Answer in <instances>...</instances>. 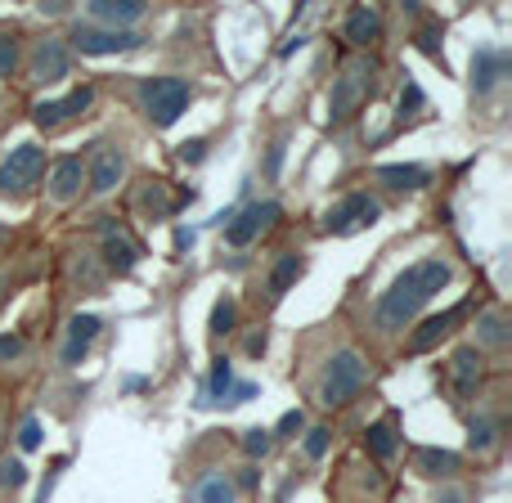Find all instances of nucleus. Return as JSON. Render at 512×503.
<instances>
[{"mask_svg": "<svg viewBox=\"0 0 512 503\" xmlns=\"http://www.w3.org/2000/svg\"><path fill=\"white\" fill-rule=\"evenodd\" d=\"M450 279H454V270L441 261V256H427V261H414L409 270H400L396 279H391V288L378 297V306H373L378 328L382 333H400V328H405Z\"/></svg>", "mask_w": 512, "mask_h": 503, "instance_id": "1", "label": "nucleus"}, {"mask_svg": "<svg viewBox=\"0 0 512 503\" xmlns=\"http://www.w3.org/2000/svg\"><path fill=\"white\" fill-rule=\"evenodd\" d=\"M364 382H369V360H364L355 346H342V351L328 360V369H324V382H319V405L324 409L351 405V400L364 391Z\"/></svg>", "mask_w": 512, "mask_h": 503, "instance_id": "2", "label": "nucleus"}, {"mask_svg": "<svg viewBox=\"0 0 512 503\" xmlns=\"http://www.w3.org/2000/svg\"><path fill=\"white\" fill-rule=\"evenodd\" d=\"M189 99H194V86H189L185 77H149L140 86V104H144V113H149V122L158 126V131H167V126L180 122V113L189 108Z\"/></svg>", "mask_w": 512, "mask_h": 503, "instance_id": "3", "label": "nucleus"}, {"mask_svg": "<svg viewBox=\"0 0 512 503\" xmlns=\"http://www.w3.org/2000/svg\"><path fill=\"white\" fill-rule=\"evenodd\" d=\"M41 176H45V149L27 140L18 149H9V158L0 162V194L23 198L41 185Z\"/></svg>", "mask_w": 512, "mask_h": 503, "instance_id": "4", "label": "nucleus"}, {"mask_svg": "<svg viewBox=\"0 0 512 503\" xmlns=\"http://www.w3.org/2000/svg\"><path fill=\"white\" fill-rule=\"evenodd\" d=\"M378 216H382V203H378V198H369L364 189H355V194H346L342 203L324 212V230H328V234H342V239H346V234L369 230Z\"/></svg>", "mask_w": 512, "mask_h": 503, "instance_id": "5", "label": "nucleus"}, {"mask_svg": "<svg viewBox=\"0 0 512 503\" xmlns=\"http://www.w3.org/2000/svg\"><path fill=\"white\" fill-rule=\"evenodd\" d=\"M68 41H72V50H81V54H90V59H99V54L140 50L144 36H140V32H113V27H95V23H77Z\"/></svg>", "mask_w": 512, "mask_h": 503, "instance_id": "6", "label": "nucleus"}, {"mask_svg": "<svg viewBox=\"0 0 512 503\" xmlns=\"http://www.w3.org/2000/svg\"><path fill=\"white\" fill-rule=\"evenodd\" d=\"M373 90V63H351L342 77L333 81V99H328V113L333 122H346V117L360 108V99Z\"/></svg>", "mask_w": 512, "mask_h": 503, "instance_id": "7", "label": "nucleus"}, {"mask_svg": "<svg viewBox=\"0 0 512 503\" xmlns=\"http://www.w3.org/2000/svg\"><path fill=\"white\" fill-rule=\"evenodd\" d=\"M68 72H72V59H68V45H63L59 36L36 41L32 59H27V81H32V86H59Z\"/></svg>", "mask_w": 512, "mask_h": 503, "instance_id": "8", "label": "nucleus"}, {"mask_svg": "<svg viewBox=\"0 0 512 503\" xmlns=\"http://www.w3.org/2000/svg\"><path fill=\"white\" fill-rule=\"evenodd\" d=\"M279 216H283L279 203H248L243 212H234L230 221H225V243H230V248H248V243L261 239Z\"/></svg>", "mask_w": 512, "mask_h": 503, "instance_id": "9", "label": "nucleus"}, {"mask_svg": "<svg viewBox=\"0 0 512 503\" xmlns=\"http://www.w3.org/2000/svg\"><path fill=\"white\" fill-rule=\"evenodd\" d=\"M95 104V90L81 86V90H68L63 99H41V104L32 108V122L41 126V131H59V126H68L72 117H81L86 108Z\"/></svg>", "mask_w": 512, "mask_h": 503, "instance_id": "10", "label": "nucleus"}, {"mask_svg": "<svg viewBox=\"0 0 512 503\" xmlns=\"http://www.w3.org/2000/svg\"><path fill=\"white\" fill-rule=\"evenodd\" d=\"M122 176H126V153L113 149V144H95V153H90V162H86L90 194H113V189L122 185Z\"/></svg>", "mask_w": 512, "mask_h": 503, "instance_id": "11", "label": "nucleus"}, {"mask_svg": "<svg viewBox=\"0 0 512 503\" xmlns=\"http://www.w3.org/2000/svg\"><path fill=\"white\" fill-rule=\"evenodd\" d=\"M86 23L95 27H113V32H135V23L144 18L140 0H90L86 5Z\"/></svg>", "mask_w": 512, "mask_h": 503, "instance_id": "12", "label": "nucleus"}, {"mask_svg": "<svg viewBox=\"0 0 512 503\" xmlns=\"http://www.w3.org/2000/svg\"><path fill=\"white\" fill-rule=\"evenodd\" d=\"M81 189H86V162L81 158H59L50 167V203L68 207L81 198Z\"/></svg>", "mask_w": 512, "mask_h": 503, "instance_id": "13", "label": "nucleus"}, {"mask_svg": "<svg viewBox=\"0 0 512 503\" xmlns=\"http://www.w3.org/2000/svg\"><path fill=\"white\" fill-rule=\"evenodd\" d=\"M468 319V306H450V310H441V315H432V319H423V328H418L414 337H409V351L414 355H423V351H432V346H441L445 337L454 333V328Z\"/></svg>", "mask_w": 512, "mask_h": 503, "instance_id": "14", "label": "nucleus"}, {"mask_svg": "<svg viewBox=\"0 0 512 503\" xmlns=\"http://www.w3.org/2000/svg\"><path fill=\"white\" fill-rule=\"evenodd\" d=\"M414 472L427 481H450L463 472V459L454 450H441V445H418L414 450Z\"/></svg>", "mask_w": 512, "mask_h": 503, "instance_id": "15", "label": "nucleus"}, {"mask_svg": "<svg viewBox=\"0 0 512 503\" xmlns=\"http://www.w3.org/2000/svg\"><path fill=\"white\" fill-rule=\"evenodd\" d=\"M301 270H306V256H301V252H279V261H274L270 279H265V297H270V301H283V292H288L292 283L301 279Z\"/></svg>", "mask_w": 512, "mask_h": 503, "instance_id": "16", "label": "nucleus"}, {"mask_svg": "<svg viewBox=\"0 0 512 503\" xmlns=\"http://www.w3.org/2000/svg\"><path fill=\"white\" fill-rule=\"evenodd\" d=\"M99 319L95 315H72V324H68V346H63V364H81L86 360V351H90V342L99 337Z\"/></svg>", "mask_w": 512, "mask_h": 503, "instance_id": "17", "label": "nucleus"}, {"mask_svg": "<svg viewBox=\"0 0 512 503\" xmlns=\"http://www.w3.org/2000/svg\"><path fill=\"white\" fill-rule=\"evenodd\" d=\"M450 369H454V387H459V396H468V391L481 382V373H486V360H481L477 346H459V351L450 355Z\"/></svg>", "mask_w": 512, "mask_h": 503, "instance_id": "18", "label": "nucleus"}, {"mask_svg": "<svg viewBox=\"0 0 512 503\" xmlns=\"http://www.w3.org/2000/svg\"><path fill=\"white\" fill-rule=\"evenodd\" d=\"M382 36V14L378 9H369V5H355L351 14H346V41L351 45H373Z\"/></svg>", "mask_w": 512, "mask_h": 503, "instance_id": "19", "label": "nucleus"}, {"mask_svg": "<svg viewBox=\"0 0 512 503\" xmlns=\"http://www.w3.org/2000/svg\"><path fill=\"white\" fill-rule=\"evenodd\" d=\"M508 342H512V328H508L504 310H486V315H477V351H504Z\"/></svg>", "mask_w": 512, "mask_h": 503, "instance_id": "20", "label": "nucleus"}, {"mask_svg": "<svg viewBox=\"0 0 512 503\" xmlns=\"http://www.w3.org/2000/svg\"><path fill=\"white\" fill-rule=\"evenodd\" d=\"M508 59L499 50H477V59H472V86H477V95H490V90L499 86V77H504Z\"/></svg>", "mask_w": 512, "mask_h": 503, "instance_id": "21", "label": "nucleus"}, {"mask_svg": "<svg viewBox=\"0 0 512 503\" xmlns=\"http://www.w3.org/2000/svg\"><path fill=\"white\" fill-rule=\"evenodd\" d=\"M378 180L387 189H396V194H418V189L427 185V171L423 167H414V162H405V167H378Z\"/></svg>", "mask_w": 512, "mask_h": 503, "instance_id": "22", "label": "nucleus"}, {"mask_svg": "<svg viewBox=\"0 0 512 503\" xmlns=\"http://www.w3.org/2000/svg\"><path fill=\"white\" fill-rule=\"evenodd\" d=\"M364 445H369L373 459L387 463L391 454L400 450V427H396V418H382V423H373L369 432H364Z\"/></svg>", "mask_w": 512, "mask_h": 503, "instance_id": "23", "label": "nucleus"}, {"mask_svg": "<svg viewBox=\"0 0 512 503\" xmlns=\"http://www.w3.org/2000/svg\"><path fill=\"white\" fill-rule=\"evenodd\" d=\"M104 261H108V270H117V274H131L135 265H140V252H135V243L126 239V234L108 230V239H104Z\"/></svg>", "mask_w": 512, "mask_h": 503, "instance_id": "24", "label": "nucleus"}, {"mask_svg": "<svg viewBox=\"0 0 512 503\" xmlns=\"http://www.w3.org/2000/svg\"><path fill=\"white\" fill-rule=\"evenodd\" d=\"M198 499L203 503H234V481L225 472H212V477L198 481Z\"/></svg>", "mask_w": 512, "mask_h": 503, "instance_id": "25", "label": "nucleus"}, {"mask_svg": "<svg viewBox=\"0 0 512 503\" xmlns=\"http://www.w3.org/2000/svg\"><path fill=\"white\" fill-rule=\"evenodd\" d=\"M495 441H499V427L490 423V418H472L468 423V445L477 454H486V450H495Z\"/></svg>", "mask_w": 512, "mask_h": 503, "instance_id": "26", "label": "nucleus"}, {"mask_svg": "<svg viewBox=\"0 0 512 503\" xmlns=\"http://www.w3.org/2000/svg\"><path fill=\"white\" fill-rule=\"evenodd\" d=\"M234 324H239V306H234V297H221L212 306V333L216 337H230Z\"/></svg>", "mask_w": 512, "mask_h": 503, "instance_id": "27", "label": "nucleus"}, {"mask_svg": "<svg viewBox=\"0 0 512 503\" xmlns=\"http://www.w3.org/2000/svg\"><path fill=\"white\" fill-rule=\"evenodd\" d=\"M230 387H234V369H230V360H216L212 382H207V405L225 400V396H230Z\"/></svg>", "mask_w": 512, "mask_h": 503, "instance_id": "28", "label": "nucleus"}, {"mask_svg": "<svg viewBox=\"0 0 512 503\" xmlns=\"http://www.w3.org/2000/svg\"><path fill=\"white\" fill-rule=\"evenodd\" d=\"M23 486H27L23 459H0V490H23Z\"/></svg>", "mask_w": 512, "mask_h": 503, "instance_id": "29", "label": "nucleus"}, {"mask_svg": "<svg viewBox=\"0 0 512 503\" xmlns=\"http://www.w3.org/2000/svg\"><path fill=\"white\" fill-rule=\"evenodd\" d=\"M243 450H248V459H265V454L274 450V436L252 427V432H243Z\"/></svg>", "mask_w": 512, "mask_h": 503, "instance_id": "30", "label": "nucleus"}, {"mask_svg": "<svg viewBox=\"0 0 512 503\" xmlns=\"http://www.w3.org/2000/svg\"><path fill=\"white\" fill-rule=\"evenodd\" d=\"M18 59H23V45H18V36H0V77H9V72L18 68Z\"/></svg>", "mask_w": 512, "mask_h": 503, "instance_id": "31", "label": "nucleus"}, {"mask_svg": "<svg viewBox=\"0 0 512 503\" xmlns=\"http://www.w3.org/2000/svg\"><path fill=\"white\" fill-rule=\"evenodd\" d=\"M328 427H310L306 432V459H324V450H328Z\"/></svg>", "mask_w": 512, "mask_h": 503, "instance_id": "32", "label": "nucleus"}, {"mask_svg": "<svg viewBox=\"0 0 512 503\" xmlns=\"http://www.w3.org/2000/svg\"><path fill=\"white\" fill-rule=\"evenodd\" d=\"M27 351V342L18 333H0V364H9V360H18V355Z\"/></svg>", "mask_w": 512, "mask_h": 503, "instance_id": "33", "label": "nucleus"}, {"mask_svg": "<svg viewBox=\"0 0 512 503\" xmlns=\"http://www.w3.org/2000/svg\"><path fill=\"white\" fill-rule=\"evenodd\" d=\"M301 427H306V414H301V409H292V414L279 418V427H274L270 436H292V432H301Z\"/></svg>", "mask_w": 512, "mask_h": 503, "instance_id": "34", "label": "nucleus"}, {"mask_svg": "<svg viewBox=\"0 0 512 503\" xmlns=\"http://www.w3.org/2000/svg\"><path fill=\"white\" fill-rule=\"evenodd\" d=\"M18 445H23V450H36V445H41V423H32V418H27L23 432H18Z\"/></svg>", "mask_w": 512, "mask_h": 503, "instance_id": "35", "label": "nucleus"}, {"mask_svg": "<svg viewBox=\"0 0 512 503\" xmlns=\"http://www.w3.org/2000/svg\"><path fill=\"white\" fill-rule=\"evenodd\" d=\"M203 153H207V140H189V144H180V158H185V162H203Z\"/></svg>", "mask_w": 512, "mask_h": 503, "instance_id": "36", "label": "nucleus"}, {"mask_svg": "<svg viewBox=\"0 0 512 503\" xmlns=\"http://www.w3.org/2000/svg\"><path fill=\"white\" fill-rule=\"evenodd\" d=\"M436 503H468V490L450 486V490H441V495H436Z\"/></svg>", "mask_w": 512, "mask_h": 503, "instance_id": "37", "label": "nucleus"}, {"mask_svg": "<svg viewBox=\"0 0 512 503\" xmlns=\"http://www.w3.org/2000/svg\"><path fill=\"white\" fill-rule=\"evenodd\" d=\"M423 50L432 54V59H441V45H436V32H423Z\"/></svg>", "mask_w": 512, "mask_h": 503, "instance_id": "38", "label": "nucleus"}, {"mask_svg": "<svg viewBox=\"0 0 512 503\" xmlns=\"http://www.w3.org/2000/svg\"><path fill=\"white\" fill-rule=\"evenodd\" d=\"M248 355H265V333H252L248 337Z\"/></svg>", "mask_w": 512, "mask_h": 503, "instance_id": "39", "label": "nucleus"}, {"mask_svg": "<svg viewBox=\"0 0 512 503\" xmlns=\"http://www.w3.org/2000/svg\"><path fill=\"white\" fill-rule=\"evenodd\" d=\"M5 239H9V230H5V225H0V248H5Z\"/></svg>", "mask_w": 512, "mask_h": 503, "instance_id": "40", "label": "nucleus"}]
</instances>
